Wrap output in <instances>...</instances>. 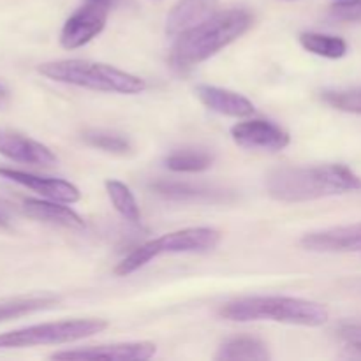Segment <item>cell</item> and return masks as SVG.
Segmentation results:
<instances>
[{"label": "cell", "instance_id": "obj_7", "mask_svg": "<svg viewBox=\"0 0 361 361\" xmlns=\"http://www.w3.org/2000/svg\"><path fill=\"white\" fill-rule=\"evenodd\" d=\"M111 7L97 2H85L74 11L63 23L60 32V44L66 49L83 48L85 44L97 37L106 27Z\"/></svg>", "mask_w": 361, "mask_h": 361}, {"label": "cell", "instance_id": "obj_26", "mask_svg": "<svg viewBox=\"0 0 361 361\" xmlns=\"http://www.w3.org/2000/svg\"><path fill=\"white\" fill-rule=\"evenodd\" d=\"M9 99H11L9 90L0 83V109H4L7 104H9Z\"/></svg>", "mask_w": 361, "mask_h": 361}, {"label": "cell", "instance_id": "obj_6", "mask_svg": "<svg viewBox=\"0 0 361 361\" xmlns=\"http://www.w3.org/2000/svg\"><path fill=\"white\" fill-rule=\"evenodd\" d=\"M108 328L104 319H71L56 323H42L20 330L0 334V349L35 348V345H59L94 337Z\"/></svg>", "mask_w": 361, "mask_h": 361}, {"label": "cell", "instance_id": "obj_12", "mask_svg": "<svg viewBox=\"0 0 361 361\" xmlns=\"http://www.w3.org/2000/svg\"><path fill=\"white\" fill-rule=\"evenodd\" d=\"M300 243L310 252H358L361 250V222L309 233Z\"/></svg>", "mask_w": 361, "mask_h": 361}, {"label": "cell", "instance_id": "obj_22", "mask_svg": "<svg viewBox=\"0 0 361 361\" xmlns=\"http://www.w3.org/2000/svg\"><path fill=\"white\" fill-rule=\"evenodd\" d=\"M81 140L92 148L106 152V154L113 155H126L133 150V145L126 136L118 133H111V130L104 129H88L81 134Z\"/></svg>", "mask_w": 361, "mask_h": 361}, {"label": "cell", "instance_id": "obj_24", "mask_svg": "<svg viewBox=\"0 0 361 361\" xmlns=\"http://www.w3.org/2000/svg\"><path fill=\"white\" fill-rule=\"evenodd\" d=\"M330 18L341 23H361V0H338L330 7Z\"/></svg>", "mask_w": 361, "mask_h": 361}, {"label": "cell", "instance_id": "obj_1", "mask_svg": "<svg viewBox=\"0 0 361 361\" xmlns=\"http://www.w3.org/2000/svg\"><path fill=\"white\" fill-rule=\"evenodd\" d=\"M267 190L282 203H303L361 190V178L344 164L286 166L267 176Z\"/></svg>", "mask_w": 361, "mask_h": 361}, {"label": "cell", "instance_id": "obj_11", "mask_svg": "<svg viewBox=\"0 0 361 361\" xmlns=\"http://www.w3.org/2000/svg\"><path fill=\"white\" fill-rule=\"evenodd\" d=\"M0 176L11 180L14 183L27 187L34 192L41 194L42 197L51 201H60V203L73 204L81 200V192L74 183L67 182L62 178H49V176H39L34 173L20 171V169L0 168Z\"/></svg>", "mask_w": 361, "mask_h": 361}, {"label": "cell", "instance_id": "obj_20", "mask_svg": "<svg viewBox=\"0 0 361 361\" xmlns=\"http://www.w3.org/2000/svg\"><path fill=\"white\" fill-rule=\"evenodd\" d=\"M59 303V298L51 295L44 296H28V298H16L11 302L0 303V323L9 319H18V317L30 316V314L39 312V310L51 309Z\"/></svg>", "mask_w": 361, "mask_h": 361}, {"label": "cell", "instance_id": "obj_17", "mask_svg": "<svg viewBox=\"0 0 361 361\" xmlns=\"http://www.w3.org/2000/svg\"><path fill=\"white\" fill-rule=\"evenodd\" d=\"M270 351L267 344L256 337L249 335H240V337H231L224 341L219 348L215 360L221 361H267L270 360Z\"/></svg>", "mask_w": 361, "mask_h": 361}, {"label": "cell", "instance_id": "obj_28", "mask_svg": "<svg viewBox=\"0 0 361 361\" xmlns=\"http://www.w3.org/2000/svg\"><path fill=\"white\" fill-rule=\"evenodd\" d=\"M0 226H2V228H6V226H7V222L4 221V217H2V215H0Z\"/></svg>", "mask_w": 361, "mask_h": 361}, {"label": "cell", "instance_id": "obj_14", "mask_svg": "<svg viewBox=\"0 0 361 361\" xmlns=\"http://www.w3.org/2000/svg\"><path fill=\"white\" fill-rule=\"evenodd\" d=\"M196 95L201 104L207 106L210 111L219 115L231 116V118H249L254 115L252 101L238 92L228 90V88L214 87V85H197Z\"/></svg>", "mask_w": 361, "mask_h": 361}, {"label": "cell", "instance_id": "obj_3", "mask_svg": "<svg viewBox=\"0 0 361 361\" xmlns=\"http://www.w3.org/2000/svg\"><path fill=\"white\" fill-rule=\"evenodd\" d=\"M219 316L235 323L275 321L296 326L317 328L328 321L326 307L291 296H243L221 307Z\"/></svg>", "mask_w": 361, "mask_h": 361}, {"label": "cell", "instance_id": "obj_21", "mask_svg": "<svg viewBox=\"0 0 361 361\" xmlns=\"http://www.w3.org/2000/svg\"><path fill=\"white\" fill-rule=\"evenodd\" d=\"M106 192H108L109 200H111L115 210L122 215L126 221L137 224L141 221V210L137 204L136 197H134L133 190L120 180H106L104 183Z\"/></svg>", "mask_w": 361, "mask_h": 361}, {"label": "cell", "instance_id": "obj_8", "mask_svg": "<svg viewBox=\"0 0 361 361\" xmlns=\"http://www.w3.org/2000/svg\"><path fill=\"white\" fill-rule=\"evenodd\" d=\"M231 137L238 147L249 150L279 152L291 143L288 130L270 120H245L231 127Z\"/></svg>", "mask_w": 361, "mask_h": 361}, {"label": "cell", "instance_id": "obj_18", "mask_svg": "<svg viewBox=\"0 0 361 361\" xmlns=\"http://www.w3.org/2000/svg\"><path fill=\"white\" fill-rule=\"evenodd\" d=\"M300 44L312 55L330 60L342 59L348 53V42L344 39L337 37V35L319 34V32H303V34H300Z\"/></svg>", "mask_w": 361, "mask_h": 361}, {"label": "cell", "instance_id": "obj_4", "mask_svg": "<svg viewBox=\"0 0 361 361\" xmlns=\"http://www.w3.org/2000/svg\"><path fill=\"white\" fill-rule=\"evenodd\" d=\"M39 74L56 83L73 85L104 94L136 95L147 90V81L136 74L101 62H90L81 59L53 60L37 67Z\"/></svg>", "mask_w": 361, "mask_h": 361}, {"label": "cell", "instance_id": "obj_10", "mask_svg": "<svg viewBox=\"0 0 361 361\" xmlns=\"http://www.w3.org/2000/svg\"><path fill=\"white\" fill-rule=\"evenodd\" d=\"M0 155L37 168H51L56 164V155L46 145L7 129H0Z\"/></svg>", "mask_w": 361, "mask_h": 361}, {"label": "cell", "instance_id": "obj_23", "mask_svg": "<svg viewBox=\"0 0 361 361\" xmlns=\"http://www.w3.org/2000/svg\"><path fill=\"white\" fill-rule=\"evenodd\" d=\"M323 102L330 108L353 115H361V87L341 88V90H324L321 94Z\"/></svg>", "mask_w": 361, "mask_h": 361}, {"label": "cell", "instance_id": "obj_5", "mask_svg": "<svg viewBox=\"0 0 361 361\" xmlns=\"http://www.w3.org/2000/svg\"><path fill=\"white\" fill-rule=\"evenodd\" d=\"M221 243V233L215 228H185L168 233L143 243L123 257L115 267L118 277H127L140 268L147 267L155 257L164 254H201L210 252Z\"/></svg>", "mask_w": 361, "mask_h": 361}, {"label": "cell", "instance_id": "obj_9", "mask_svg": "<svg viewBox=\"0 0 361 361\" xmlns=\"http://www.w3.org/2000/svg\"><path fill=\"white\" fill-rule=\"evenodd\" d=\"M155 353H157V345H155L154 342H123V344L92 345V348L73 349V351L53 353L49 358L62 361H147L150 360Z\"/></svg>", "mask_w": 361, "mask_h": 361}, {"label": "cell", "instance_id": "obj_16", "mask_svg": "<svg viewBox=\"0 0 361 361\" xmlns=\"http://www.w3.org/2000/svg\"><path fill=\"white\" fill-rule=\"evenodd\" d=\"M23 212L28 217L35 219L46 224L60 226V228L69 229H83L85 221L81 215H78L73 208L66 207V203L51 200H35V197H27L23 200Z\"/></svg>", "mask_w": 361, "mask_h": 361}, {"label": "cell", "instance_id": "obj_19", "mask_svg": "<svg viewBox=\"0 0 361 361\" xmlns=\"http://www.w3.org/2000/svg\"><path fill=\"white\" fill-rule=\"evenodd\" d=\"M164 164L173 173H201L214 164V155L207 150H178L164 159Z\"/></svg>", "mask_w": 361, "mask_h": 361}, {"label": "cell", "instance_id": "obj_27", "mask_svg": "<svg viewBox=\"0 0 361 361\" xmlns=\"http://www.w3.org/2000/svg\"><path fill=\"white\" fill-rule=\"evenodd\" d=\"M83 2H97V4H104V6L108 7H115L116 4H118V0H83Z\"/></svg>", "mask_w": 361, "mask_h": 361}, {"label": "cell", "instance_id": "obj_2", "mask_svg": "<svg viewBox=\"0 0 361 361\" xmlns=\"http://www.w3.org/2000/svg\"><path fill=\"white\" fill-rule=\"evenodd\" d=\"M254 25V16L247 9H228L215 13L203 23L176 37L169 62L178 73H187L207 62L221 49L242 37Z\"/></svg>", "mask_w": 361, "mask_h": 361}, {"label": "cell", "instance_id": "obj_13", "mask_svg": "<svg viewBox=\"0 0 361 361\" xmlns=\"http://www.w3.org/2000/svg\"><path fill=\"white\" fill-rule=\"evenodd\" d=\"M150 189L157 196L171 201H182V203H228L233 200L231 192H228V190L203 185V183L159 180V182L152 183Z\"/></svg>", "mask_w": 361, "mask_h": 361}, {"label": "cell", "instance_id": "obj_25", "mask_svg": "<svg viewBox=\"0 0 361 361\" xmlns=\"http://www.w3.org/2000/svg\"><path fill=\"white\" fill-rule=\"evenodd\" d=\"M337 335L349 349H353V351L360 353L361 355V324H356V323L341 324L337 330Z\"/></svg>", "mask_w": 361, "mask_h": 361}, {"label": "cell", "instance_id": "obj_15", "mask_svg": "<svg viewBox=\"0 0 361 361\" xmlns=\"http://www.w3.org/2000/svg\"><path fill=\"white\" fill-rule=\"evenodd\" d=\"M219 0H178L166 18V34L178 37L217 13Z\"/></svg>", "mask_w": 361, "mask_h": 361}]
</instances>
